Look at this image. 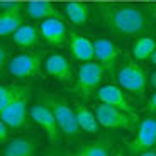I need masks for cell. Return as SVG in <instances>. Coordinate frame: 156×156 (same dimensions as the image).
I'll list each match as a JSON object with an SVG mask.
<instances>
[{
	"instance_id": "6da1fadb",
	"label": "cell",
	"mask_w": 156,
	"mask_h": 156,
	"mask_svg": "<svg viewBox=\"0 0 156 156\" xmlns=\"http://www.w3.org/2000/svg\"><path fill=\"white\" fill-rule=\"evenodd\" d=\"M100 19L107 29L124 36H137L146 29V16L134 5L100 4Z\"/></svg>"
},
{
	"instance_id": "7a4b0ae2",
	"label": "cell",
	"mask_w": 156,
	"mask_h": 156,
	"mask_svg": "<svg viewBox=\"0 0 156 156\" xmlns=\"http://www.w3.org/2000/svg\"><path fill=\"white\" fill-rule=\"evenodd\" d=\"M104 73H105V70L98 61L82 63L80 70H78V76H76V82H75L73 92L76 95H80L82 98H90L100 85Z\"/></svg>"
},
{
	"instance_id": "3957f363",
	"label": "cell",
	"mask_w": 156,
	"mask_h": 156,
	"mask_svg": "<svg viewBox=\"0 0 156 156\" xmlns=\"http://www.w3.org/2000/svg\"><path fill=\"white\" fill-rule=\"evenodd\" d=\"M117 82L122 90H127L131 94H143L148 85V78L144 70L136 61H127L117 71Z\"/></svg>"
},
{
	"instance_id": "277c9868",
	"label": "cell",
	"mask_w": 156,
	"mask_h": 156,
	"mask_svg": "<svg viewBox=\"0 0 156 156\" xmlns=\"http://www.w3.org/2000/svg\"><path fill=\"white\" fill-rule=\"evenodd\" d=\"M95 115H97L100 126L107 129H131L133 124L137 121V117L129 115L124 110H119L107 104H100L95 107Z\"/></svg>"
},
{
	"instance_id": "5b68a950",
	"label": "cell",
	"mask_w": 156,
	"mask_h": 156,
	"mask_svg": "<svg viewBox=\"0 0 156 156\" xmlns=\"http://www.w3.org/2000/svg\"><path fill=\"white\" fill-rule=\"evenodd\" d=\"M43 55L41 53H20L17 56H12L9 59V73L17 78H27L34 76L41 70Z\"/></svg>"
},
{
	"instance_id": "8992f818",
	"label": "cell",
	"mask_w": 156,
	"mask_h": 156,
	"mask_svg": "<svg viewBox=\"0 0 156 156\" xmlns=\"http://www.w3.org/2000/svg\"><path fill=\"white\" fill-rule=\"evenodd\" d=\"M44 104L51 109V112L55 114L56 121H58V126H59V129H61V133L78 134L80 126H78L76 115H75V109H71L68 104H65L63 100H58V98H46Z\"/></svg>"
},
{
	"instance_id": "52a82bcc",
	"label": "cell",
	"mask_w": 156,
	"mask_h": 156,
	"mask_svg": "<svg viewBox=\"0 0 156 156\" xmlns=\"http://www.w3.org/2000/svg\"><path fill=\"white\" fill-rule=\"evenodd\" d=\"M154 144H156V119L148 117L144 121H141L136 137L127 144V149L131 156H137L139 153L151 149Z\"/></svg>"
},
{
	"instance_id": "ba28073f",
	"label": "cell",
	"mask_w": 156,
	"mask_h": 156,
	"mask_svg": "<svg viewBox=\"0 0 156 156\" xmlns=\"http://www.w3.org/2000/svg\"><path fill=\"white\" fill-rule=\"evenodd\" d=\"M31 117L32 121L37 126L44 129V133L48 134V139H49L51 144H58L59 143V134H61V129L58 126V121H56L55 114L51 112V109L46 105V104H39V105H34L31 109Z\"/></svg>"
},
{
	"instance_id": "9c48e42d",
	"label": "cell",
	"mask_w": 156,
	"mask_h": 156,
	"mask_svg": "<svg viewBox=\"0 0 156 156\" xmlns=\"http://www.w3.org/2000/svg\"><path fill=\"white\" fill-rule=\"evenodd\" d=\"M95 59L100 63L104 70L109 73H115L117 71V61L121 56V49L105 37H98L95 39Z\"/></svg>"
},
{
	"instance_id": "30bf717a",
	"label": "cell",
	"mask_w": 156,
	"mask_h": 156,
	"mask_svg": "<svg viewBox=\"0 0 156 156\" xmlns=\"http://www.w3.org/2000/svg\"><path fill=\"white\" fill-rule=\"evenodd\" d=\"M97 97H98V100H100L102 104L112 105V107H115V109H119V110L127 112L129 115L137 117L136 112H134V109L131 107V104H129L127 97L124 95V90H122L119 85H104V87H100V88L97 90Z\"/></svg>"
},
{
	"instance_id": "8fae6325",
	"label": "cell",
	"mask_w": 156,
	"mask_h": 156,
	"mask_svg": "<svg viewBox=\"0 0 156 156\" xmlns=\"http://www.w3.org/2000/svg\"><path fill=\"white\" fill-rule=\"evenodd\" d=\"M39 31H41V37L53 46H63L70 36L66 32V26H65L63 19H56V17L41 20Z\"/></svg>"
},
{
	"instance_id": "7c38bea8",
	"label": "cell",
	"mask_w": 156,
	"mask_h": 156,
	"mask_svg": "<svg viewBox=\"0 0 156 156\" xmlns=\"http://www.w3.org/2000/svg\"><path fill=\"white\" fill-rule=\"evenodd\" d=\"M68 48H70L73 58L78 59L80 63L94 61L95 44L85 36L76 34V32H70V36H68Z\"/></svg>"
},
{
	"instance_id": "4fadbf2b",
	"label": "cell",
	"mask_w": 156,
	"mask_h": 156,
	"mask_svg": "<svg viewBox=\"0 0 156 156\" xmlns=\"http://www.w3.org/2000/svg\"><path fill=\"white\" fill-rule=\"evenodd\" d=\"M0 115L10 129H20L27 119V97L12 102L10 105L0 110Z\"/></svg>"
},
{
	"instance_id": "5bb4252c",
	"label": "cell",
	"mask_w": 156,
	"mask_h": 156,
	"mask_svg": "<svg viewBox=\"0 0 156 156\" xmlns=\"http://www.w3.org/2000/svg\"><path fill=\"white\" fill-rule=\"evenodd\" d=\"M46 73L53 78L59 80L61 83H71L73 82V68L71 63L61 55H51L44 63Z\"/></svg>"
},
{
	"instance_id": "9a60e30c",
	"label": "cell",
	"mask_w": 156,
	"mask_h": 156,
	"mask_svg": "<svg viewBox=\"0 0 156 156\" xmlns=\"http://www.w3.org/2000/svg\"><path fill=\"white\" fill-rule=\"evenodd\" d=\"M27 16L31 19L36 20H46V19H63V16L59 14V10L55 7V4L46 2V0H34V2H29L27 4Z\"/></svg>"
},
{
	"instance_id": "2e32d148",
	"label": "cell",
	"mask_w": 156,
	"mask_h": 156,
	"mask_svg": "<svg viewBox=\"0 0 156 156\" xmlns=\"http://www.w3.org/2000/svg\"><path fill=\"white\" fill-rule=\"evenodd\" d=\"M12 36H14V43L19 48H22V49H31V48L37 46L39 37H41V31L36 26L22 24Z\"/></svg>"
},
{
	"instance_id": "e0dca14e",
	"label": "cell",
	"mask_w": 156,
	"mask_h": 156,
	"mask_svg": "<svg viewBox=\"0 0 156 156\" xmlns=\"http://www.w3.org/2000/svg\"><path fill=\"white\" fill-rule=\"evenodd\" d=\"M37 143L32 137H17L12 139L4 149V156H36Z\"/></svg>"
},
{
	"instance_id": "ac0fdd59",
	"label": "cell",
	"mask_w": 156,
	"mask_h": 156,
	"mask_svg": "<svg viewBox=\"0 0 156 156\" xmlns=\"http://www.w3.org/2000/svg\"><path fill=\"white\" fill-rule=\"evenodd\" d=\"M75 115H76V121H78L80 129H83V131H87V133H97L98 131L100 122H98L97 115H95L90 109H87L85 105L76 104V105H75Z\"/></svg>"
},
{
	"instance_id": "d6986e66",
	"label": "cell",
	"mask_w": 156,
	"mask_h": 156,
	"mask_svg": "<svg viewBox=\"0 0 156 156\" xmlns=\"http://www.w3.org/2000/svg\"><path fill=\"white\" fill-rule=\"evenodd\" d=\"M65 14L66 17L71 20V24L75 26H82L88 20V16H90V9L87 4L83 2H68L65 5Z\"/></svg>"
},
{
	"instance_id": "ffe728a7",
	"label": "cell",
	"mask_w": 156,
	"mask_h": 156,
	"mask_svg": "<svg viewBox=\"0 0 156 156\" xmlns=\"http://www.w3.org/2000/svg\"><path fill=\"white\" fill-rule=\"evenodd\" d=\"M154 51H156V39L149 37V36H143V37L136 39V43H134L133 56L139 61H144V59H151Z\"/></svg>"
},
{
	"instance_id": "44dd1931",
	"label": "cell",
	"mask_w": 156,
	"mask_h": 156,
	"mask_svg": "<svg viewBox=\"0 0 156 156\" xmlns=\"http://www.w3.org/2000/svg\"><path fill=\"white\" fill-rule=\"evenodd\" d=\"M27 97V88L20 85H2L0 88V110L10 105L12 102Z\"/></svg>"
},
{
	"instance_id": "7402d4cb",
	"label": "cell",
	"mask_w": 156,
	"mask_h": 156,
	"mask_svg": "<svg viewBox=\"0 0 156 156\" xmlns=\"http://www.w3.org/2000/svg\"><path fill=\"white\" fill-rule=\"evenodd\" d=\"M22 26V16H10V14H4L0 16V34L10 36Z\"/></svg>"
},
{
	"instance_id": "603a6c76",
	"label": "cell",
	"mask_w": 156,
	"mask_h": 156,
	"mask_svg": "<svg viewBox=\"0 0 156 156\" xmlns=\"http://www.w3.org/2000/svg\"><path fill=\"white\" fill-rule=\"evenodd\" d=\"M87 156H109V146L104 141H95V143H88V144L80 146Z\"/></svg>"
},
{
	"instance_id": "cb8c5ba5",
	"label": "cell",
	"mask_w": 156,
	"mask_h": 156,
	"mask_svg": "<svg viewBox=\"0 0 156 156\" xmlns=\"http://www.w3.org/2000/svg\"><path fill=\"white\" fill-rule=\"evenodd\" d=\"M2 12L10 16H22V4L16 0H2Z\"/></svg>"
},
{
	"instance_id": "d4e9b609",
	"label": "cell",
	"mask_w": 156,
	"mask_h": 156,
	"mask_svg": "<svg viewBox=\"0 0 156 156\" xmlns=\"http://www.w3.org/2000/svg\"><path fill=\"white\" fill-rule=\"evenodd\" d=\"M0 139L4 141V143L9 139V126L5 124L4 121L0 122Z\"/></svg>"
},
{
	"instance_id": "484cf974",
	"label": "cell",
	"mask_w": 156,
	"mask_h": 156,
	"mask_svg": "<svg viewBox=\"0 0 156 156\" xmlns=\"http://www.w3.org/2000/svg\"><path fill=\"white\" fill-rule=\"evenodd\" d=\"M148 110L153 114H156V92L153 94V97L149 98V102H148Z\"/></svg>"
},
{
	"instance_id": "4316f807",
	"label": "cell",
	"mask_w": 156,
	"mask_h": 156,
	"mask_svg": "<svg viewBox=\"0 0 156 156\" xmlns=\"http://www.w3.org/2000/svg\"><path fill=\"white\" fill-rule=\"evenodd\" d=\"M7 49H5V48H2V51H0V65H2V66H7L9 65V61H7Z\"/></svg>"
},
{
	"instance_id": "83f0119b",
	"label": "cell",
	"mask_w": 156,
	"mask_h": 156,
	"mask_svg": "<svg viewBox=\"0 0 156 156\" xmlns=\"http://www.w3.org/2000/svg\"><path fill=\"white\" fill-rule=\"evenodd\" d=\"M137 156H156V149H148V151H143V153H139Z\"/></svg>"
},
{
	"instance_id": "f1b7e54d",
	"label": "cell",
	"mask_w": 156,
	"mask_h": 156,
	"mask_svg": "<svg viewBox=\"0 0 156 156\" xmlns=\"http://www.w3.org/2000/svg\"><path fill=\"white\" fill-rule=\"evenodd\" d=\"M149 83H151V87H154L156 88V71H153L151 76H149Z\"/></svg>"
},
{
	"instance_id": "f546056e",
	"label": "cell",
	"mask_w": 156,
	"mask_h": 156,
	"mask_svg": "<svg viewBox=\"0 0 156 156\" xmlns=\"http://www.w3.org/2000/svg\"><path fill=\"white\" fill-rule=\"evenodd\" d=\"M68 156H87V154H85V153H83L80 148H78V151H76V153H70Z\"/></svg>"
},
{
	"instance_id": "4dcf8cb0",
	"label": "cell",
	"mask_w": 156,
	"mask_h": 156,
	"mask_svg": "<svg viewBox=\"0 0 156 156\" xmlns=\"http://www.w3.org/2000/svg\"><path fill=\"white\" fill-rule=\"evenodd\" d=\"M151 16L156 19V5H153V7H151Z\"/></svg>"
},
{
	"instance_id": "1f68e13d",
	"label": "cell",
	"mask_w": 156,
	"mask_h": 156,
	"mask_svg": "<svg viewBox=\"0 0 156 156\" xmlns=\"http://www.w3.org/2000/svg\"><path fill=\"white\" fill-rule=\"evenodd\" d=\"M151 63H153V65H156V51L153 53V56H151Z\"/></svg>"
},
{
	"instance_id": "d6a6232c",
	"label": "cell",
	"mask_w": 156,
	"mask_h": 156,
	"mask_svg": "<svg viewBox=\"0 0 156 156\" xmlns=\"http://www.w3.org/2000/svg\"><path fill=\"white\" fill-rule=\"evenodd\" d=\"M114 156H122V154H121V153H115V154H114Z\"/></svg>"
}]
</instances>
